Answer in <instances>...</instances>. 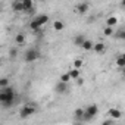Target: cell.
Instances as JSON below:
<instances>
[{
    "label": "cell",
    "instance_id": "6da1fadb",
    "mask_svg": "<svg viewBox=\"0 0 125 125\" xmlns=\"http://www.w3.org/2000/svg\"><path fill=\"white\" fill-rule=\"evenodd\" d=\"M15 88L13 87H5V88H0V103L3 104V107H9L13 104L15 102Z\"/></svg>",
    "mask_w": 125,
    "mask_h": 125
},
{
    "label": "cell",
    "instance_id": "7a4b0ae2",
    "mask_svg": "<svg viewBox=\"0 0 125 125\" xmlns=\"http://www.w3.org/2000/svg\"><path fill=\"white\" fill-rule=\"evenodd\" d=\"M40 56H41L40 50H38L37 47H31V49H28V50L25 52V54H24V62H27V63H32V62H35V60L40 59Z\"/></svg>",
    "mask_w": 125,
    "mask_h": 125
},
{
    "label": "cell",
    "instance_id": "3957f363",
    "mask_svg": "<svg viewBox=\"0 0 125 125\" xmlns=\"http://www.w3.org/2000/svg\"><path fill=\"white\" fill-rule=\"evenodd\" d=\"M99 113V106L97 104H88L85 107V112H84V116H83V122H90L93 118H96Z\"/></svg>",
    "mask_w": 125,
    "mask_h": 125
},
{
    "label": "cell",
    "instance_id": "277c9868",
    "mask_svg": "<svg viewBox=\"0 0 125 125\" xmlns=\"http://www.w3.org/2000/svg\"><path fill=\"white\" fill-rule=\"evenodd\" d=\"M47 22H49V16H47V15H37V16L31 21L30 27H31V30L37 31V30H40L44 24H47Z\"/></svg>",
    "mask_w": 125,
    "mask_h": 125
},
{
    "label": "cell",
    "instance_id": "5b68a950",
    "mask_svg": "<svg viewBox=\"0 0 125 125\" xmlns=\"http://www.w3.org/2000/svg\"><path fill=\"white\" fill-rule=\"evenodd\" d=\"M35 112H37L35 104H34V103H27V104H24V106L21 107V110H19V116H21L22 119H27V118H30L31 115H34Z\"/></svg>",
    "mask_w": 125,
    "mask_h": 125
},
{
    "label": "cell",
    "instance_id": "8992f818",
    "mask_svg": "<svg viewBox=\"0 0 125 125\" xmlns=\"http://www.w3.org/2000/svg\"><path fill=\"white\" fill-rule=\"evenodd\" d=\"M88 9H90L88 3H78V5L75 6V10H77V13H80V15L87 13V12H88Z\"/></svg>",
    "mask_w": 125,
    "mask_h": 125
},
{
    "label": "cell",
    "instance_id": "52a82bcc",
    "mask_svg": "<svg viewBox=\"0 0 125 125\" xmlns=\"http://www.w3.org/2000/svg\"><path fill=\"white\" fill-rule=\"evenodd\" d=\"M54 90H56L59 94H63V93H66V91H68V84L62 83V81H57V84H56Z\"/></svg>",
    "mask_w": 125,
    "mask_h": 125
},
{
    "label": "cell",
    "instance_id": "ba28073f",
    "mask_svg": "<svg viewBox=\"0 0 125 125\" xmlns=\"http://www.w3.org/2000/svg\"><path fill=\"white\" fill-rule=\"evenodd\" d=\"M12 9L15 12H25L24 9V0H16V2L12 3Z\"/></svg>",
    "mask_w": 125,
    "mask_h": 125
},
{
    "label": "cell",
    "instance_id": "9c48e42d",
    "mask_svg": "<svg viewBox=\"0 0 125 125\" xmlns=\"http://www.w3.org/2000/svg\"><path fill=\"white\" fill-rule=\"evenodd\" d=\"M85 40H87V38H85V35H84V34H77V35L74 37V44L81 47V46L84 44V41H85Z\"/></svg>",
    "mask_w": 125,
    "mask_h": 125
},
{
    "label": "cell",
    "instance_id": "30bf717a",
    "mask_svg": "<svg viewBox=\"0 0 125 125\" xmlns=\"http://www.w3.org/2000/svg\"><path fill=\"white\" fill-rule=\"evenodd\" d=\"M109 116L113 118V119H119L122 116V112L119 109H116V107H112V109H109Z\"/></svg>",
    "mask_w": 125,
    "mask_h": 125
},
{
    "label": "cell",
    "instance_id": "8fae6325",
    "mask_svg": "<svg viewBox=\"0 0 125 125\" xmlns=\"http://www.w3.org/2000/svg\"><path fill=\"white\" fill-rule=\"evenodd\" d=\"M84 112H85V109H83V107H78V109H75V112H74V118H75V121H81V122H83Z\"/></svg>",
    "mask_w": 125,
    "mask_h": 125
},
{
    "label": "cell",
    "instance_id": "7c38bea8",
    "mask_svg": "<svg viewBox=\"0 0 125 125\" xmlns=\"http://www.w3.org/2000/svg\"><path fill=\"white\" fill-rule=\"evenodd\" d=\"M116 66L125 69V53H122V54H119L116 57Z\"/></svg>",
    "mask_w": 125,
    "mask_h": 125
},
{
    "label": "cell",
    "instance_id": "4fadbf2b",
    "mask_svg": "<svg viewBox=\"0 0 125 125\" xmlns=\"http://www.w3.org/2000/svg\"><path fill=\"white\" fill-rule=\"evenodd\" d=\"M81 49H83V50H85V52H90V50H93V49H94V43H93L91 40H88V38H87V40L84 41V44L81 46Z\"/></svg>",
    "mask_w": 125,
    "mask_h": 125
},
{
    "label": "cell",
    "instance_id": "5bb4252c",
    "mask_svg": "<svg viewBox=\"0 0 125 125\" xmlns=\"http://www.w3.org/2000/svg\"><path fill=\"white\" fill-rule=\"evenodd\" d=\"M116 24H118V18H116V16H109V18L106 19V27H110V28H113Z\"/></svg>",
    "mask_w": 125,
    "mask_h": 125
},
{
    "label": "cell",
    "instance_id": "9a60e30c",
    "mask_svg": "<svg viewBox=\"0 0 125 125\" xmlns=\"http://www.w3.org/2000/svg\"><path fill=\"white\" fill-rule=\"evenodd\" d=\"M96 53H103L106 50V46L103 43H94V49H93Z\"/></svg>",
    "mask_w": 125,
    "mask_h": 125
},
{
    "label": "cell",
    "instance_id": "2e32d148",
    "mask_svg": "<svg viewBox=\"0 0 125 125\" xmlns=\"http://www.w3.org/2000/svg\"><path fill=\"white\" fill-rule=\"evenodd\" d=\"M69 77H71V80H80V69H75V68H72L69 72Z\"/></svg>",
    "mask_w": 125,
    "mask_h": 125
},
{
    "label": "cell",
    "instance_id": "e0dca14e",
    "mask_svg": "<svg viewBox=\"0 0 125 125\" xmlns=\"http://www.w3.org/2000/svg\"><path fill=\"white\" fill-rule=\"evenodd\" d=\"M15 41H16V44H24L25 43V34H22V32H19V34H16V37H15Z\"/></svg>",
    "mask_w": 125,
    "mask_h": 125
},
{
    "label": "cell",
    "instance_id": "ac0fdd59",
    "mask_svg": "<svg viewBox=\"0 0 125 125\" xmlns=\"http://www.w3.org/2000/svg\"><path fill=\"white\" fill-rule=\"evenodd\" d=\"M53 28H54L56 31H62V30L65 28V24L62 22V21H54V22H53Z\"/></svg>",
    "mask_w": 125,
    "mask_h": 125
},
{
    "label": "cell",
    "instance_id": "d6986e66",
    "mask_svg": "<svg viewBox=\"0 0 125 125\" xmlns=\"http://www.w3.org/2000/svg\"><path fill=\"white\" fill-rule=\"evenodd\" d=\"M83 65H84V62H83V59L77 57V59L74 60V68H75V69H81V68H83Z\"/></svg>",
    "mask_w": 125,
    "mask_h": 125
},
{
    "label": "cell",
    "instance_id": "ffe728a7",
    "mask_svg": "<svg viewBox=\"0 0 125 125\" xmlns=\"http://www.w3.org/2000/svg\"><path fill=\"white\" fill-rule=\"evenodd\" d=\"M59 81H62V83L68 84V83L71 81V77H69V74H68V72H66V74H62V75H60V78H59Z\"/></svg>",
    "mask_w": 125,
    "mask_h": 125
},
{
    "label": "cell",
    "instance_id": "44dd1931",
    "mask_svg": "<svg viewBox=\"0 0 125 125\" xmlns=\"http://www.w3.org/2000/svg\"><path fill=\"white\" fill-rule=\"evenodd\" d=\"M0 87H2V88L9 87V80L8 78H2V80H0Z\"/></svg>",
    "mask_w": 125,
    "mask_h": 125
},
{
    "label": "cell",
    "instance_id": "7402d4cb",
    "mask_svg": "<svg viewBox=\"0 0 125 125\" xmlns=\"http://www.w3.org/2000/svg\"><path fill=\"white\" fill-rule=\"evenodd\" d=\"M103 34H104V35H112V34H113V28H110V27H104Z\"/></svg>",
    "mask_w": 125,
    "mask_h": 125
},
{
    "label": "cell",
    "instance_id": "603a6c76",
    "mask_svg": "<svg viewBox=\"0 0 125 125\" xmlns=\"http://www.w3.org/2000/svg\"><path fill=\"white\" fill-rule=\"evenodd\" d=\"M115 37H118V38H121V40H125V31H119V32H116Z\"/></svg>",
    "mask_w": 125,
    "mask_h": 125
},
{
    "label": "cell",
    "instance_id": "cb8c5ba5",
    "mask_svg": "<svg viewBox=\"0 0 125 125\" xmlns=\"http://www.w3.org/2000/svg\"><path fill=\"white\" fill-rule=\"evenodd\" d=\"M100 125H113V122H112L110 119H107V121H103V122H102Z\"/></svg>",
    "mask_w": 125,
    "mask_h": 125
},
{
    "label": "cell",
    "instance_id": "d4e9b609",
    "mask_svg": "<svg viewBox=\"0 0 125 125\" xmlns=\"http://www.w3.org/2000/svg\"><path fill=\"white\" fill-rule=\"evenodd\" d=\"M10 56H12V57H15V56H16V50H15V49H13V50H10Z\"/></svg>",
    "mask_w": 125,
    "mask_h": 125
},
{
    "label": "cell",
    "instance_id": "484cf974",
    "mask_svg": "<svg viewBox=\"0 0 125 125\" xmlns=\"http://www.w3.org/2000/svg\"><path fill=\"white\" fill-rule=\"evenodd\" d=\"M83 83H84V80H83V78H80V80H77V84H78V85H81Z\"/></svg>",
    "mask_w": 125,
    "mask_h": 125
},
{
    "label": "cell",
    "instance_id": "4316f807",
    "mask_svg": "<svg viewBox=\"0 0 125 125\" xmlns=\"http://www.w3.org/2000/svg\"><path fill=\"white\" fill-rule=\"evenodd\" d=\"M83 124H84V122H81V121H77V122H75L74 125H83Z\"/></svg>",
    "mask_w": 125,
    "mask_h": 125
},
{
    "label": "cell",
    "instance_id": "83f0119b",
    "mask_svg": "<svg viewBox=\"0 0 125 125\" xmlns=\"http://www.w3.org/2000/svg\"><path fill=\"white\" fill-rule=\"evenodd\" d=\"M121 6H122V8L125 9V0H122V2H121Z\"/></svg>",
    "mask_w": 125,
    "mask_h": 125
},
{
    "label": "cell",
    "instance_id": "f1b7e54d",
    "mask_svg": "<svg viewBox=\"0 0 125 125\" xmlns=\"http://www.w3.org/2000/svg\"><path fill=\"white\" fill-rule=\"evenodd\" d=\"M122 72H124V78H125V69H124V71H122Z\"/></svg>",
    "mask_w": 125,
    "mask_h": 125
}]
</instances>
